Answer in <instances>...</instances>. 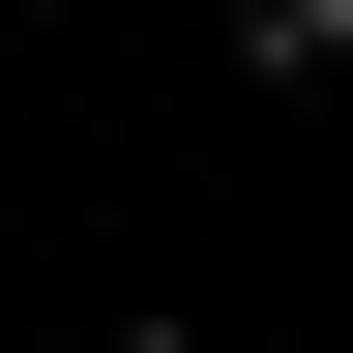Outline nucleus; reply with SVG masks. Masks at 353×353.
Listing matches in <instances>:
<instances>
[{"label":"nucleus","instance_id":"obj_1","mask_svg":"<svg viewBox=\"0 0 353 353\" xmlns=\"http://www.w3.org/2000/svg\"><path fill=\"white\" fill-rule=\"evenodd\" d=\"M118 353H176V324H118Z\"/></svg>","mask_w":353,"mask_h":353}]
</instances>
